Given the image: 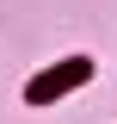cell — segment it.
<instances>
[{
    "label": "cell",
    "instance_id": "cell-1",
    "mask_svg": "<svg viewBox=\"0 0 117 124\" xmlns=\"http://www.w3.org/2000/svg\"><path fill=\"white\" fill-rule=\"evenodd\" d=\"M80 81H86V62H62V68H49V75L31 81V99L43 106V99H56V93H68V87H80Z\"/></svg>",
    "mask_w": 117,
    "mask_h": 124
}]
</instances>
